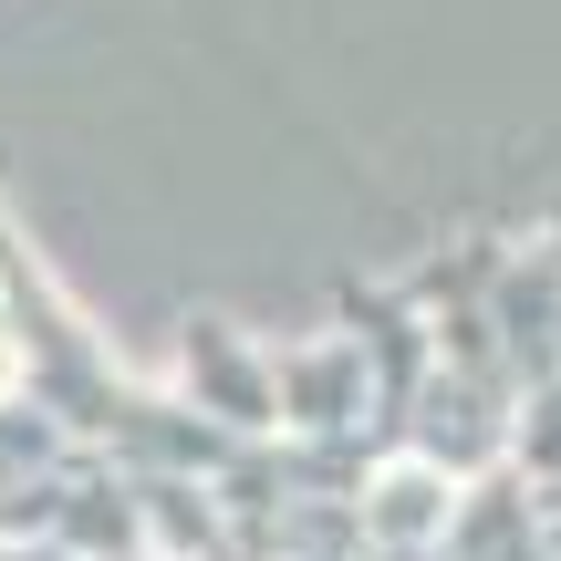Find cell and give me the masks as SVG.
I'll return each mask as SVG.
<instances>
[{
	"label": "cell",
	"instance_id": "1",
	"mask_svg": "<svg viewBox=\"0 0 561 561\" xmlns=\"http://www.w3.org/2000/svg\"><path fill=\"white\" fill-rule=\"evenodd\" d=\"M178 396L198 405V416H219L229 437H271V426H280L271 354L240 333V322H219V312H187L178 322Z\"/></svg>",
	"mask_w": 561,
	"mask_h": 561
},
{
	"label": "cell",
	"instance_id": "2",
	"mask_svg": "<svg viewBox=\"0 0 561 561\" xmlns=\"http://www.w3.org/2000/svg\"><path fill=\"white\" fill-rule=\"evenodd\" d=\"M271 405H280V426H291V437L354 426V416H364V354H354V333L280 343V354H271Z\"/></svg>",
	"mask_w": 561,
	"mask_h": 561
},
{
	"label": "cell",
	"instance_id": "3",
	"mask_svg": "<svg viewBox=\"0 0 561 561\" xmlns=\"http://www.w3.org/2000/svg\"><path fill=\"white\" fill-rule=\"evenodd\" d=\"M62 458H73V426H62L53 405H32L21 385H0V489H32V479H53Z\"/></svg>",
	"mask_w": 561,
	"mask_h": 561
},
{
	"label": "cell",
	"instance_id": "4",
	"mask_svg": "<svg viewBox=\"0 0 561 561\" xmlns=\"http://www.w3.org/2000/svg\"><path fill=\"white\" fill-rule=\"evenodd\" d=\"M0 561H83V551H62V541H0Z\"/></svg>",
	"mask_w": 561,
	"mask_h": 561
}]
</instances>
